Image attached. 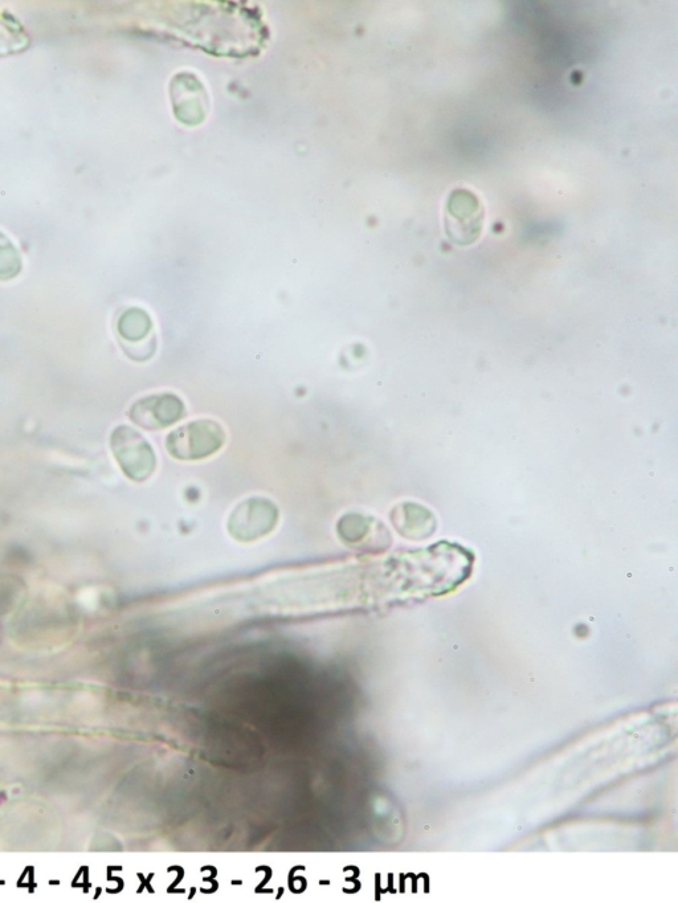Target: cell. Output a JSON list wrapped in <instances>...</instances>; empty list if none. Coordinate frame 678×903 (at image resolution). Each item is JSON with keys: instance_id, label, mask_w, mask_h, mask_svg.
<instances>
[{"instance_id": "obj_1", "label": "cell", "mask_w": 678, "mask_h": 903, "mask_svg": "<svg viewBox=\"0 0 678 903\" xmlns=\"http://www.w3.org/2000/svg\"><path fill=\"white\" fill-rule=\"evenodd\" d=\"M226 432L212 420H198L175 429L167 436L166 447L178 460H202L223 447Z\"/></svg>"}, {"instance_id": "obj_2", "label": "cell", "mask_w": 678, "mask_h": 903, "mask_svg": "<svg viewBox=\"0 0 678 903\" xmlns=\"http://www.w3.org/2000/svg\"><path fill=\"white\" fill-rule=\"evenodd\" d=\"M110 448L121 471L130 480L142 482L155 471V453L149 441L128 426L114 429L110 436Z\"/></svg>"}, {"instance_id": "obj_3", "label": "cell", "mask_w": 678, "mask_h": 903, "mask_svg": "<svg viewBox=\"0 0 678 903\" xmlns=\"http://www.w3.org/2000/svg\"><path fill=\"white\" fill-rule=\"evenodd\" d=\"M445 232L457 245H471L479 240L484 227V208L472 192L453 191L445 208Z\"/></svg>"}, {"instance_id": "obj_4", "label": "cell", "mask_w": 678, "mask_h": 903, "mask_svg": "<svg viewBox=\"0 0 678 903\" xmlns=\"http://www.w3.org/2000/svg\"><path fill=\"white\" fill-rule=\"evenodd\" d=\"M185 412V403L178 395L162 392L137 400L130 407L129 418L138 427L154 431L173 426L183 418Z\"/></svg>"}, {"instance_id": "obj_5", "label": "cell", "mask_w": 678, "mask_h": 903, "mask_svg": "<svg viewBox=\"0 0 678 903\" xmlns=\"http://www.w3.org/2000/svg\"><path fill=\"white\" fill-rule=\"evenodd\" d=\"M153 332V321L145 310L132 308L125 310L117 321V333L120 335L122 343H129L130 346L146 345V343L154 342L155 339L146 342L149 335Z\"/></svg>"}, {"instance_id": "obj_6", "label": "cell", "mask_w": 678, "mask_h": 903, "mask_svg": "<svg viewBox=\"0 0 678 903\" xmlns=\"http://www.w3.org/2000/svg\"><path fill=\"white\" fill-rule=\"evenodd\" d=\"M20 271V259L14 245L0 234V280H10Z\"/></svg>"}]
</instances>
